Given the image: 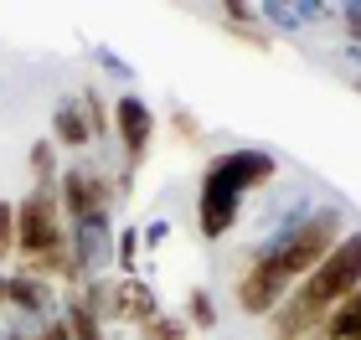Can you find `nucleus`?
<instances>
[{"instance_id": "7ed1b4c3", "label": "nucleus", "mask_w": 361, "mask_h": 340, "mask_svg": "<svg viewBox=\"0 0 361 340\" xmlns=\"http://www.w3.org/2000/svg\"><path fill=\"white\" fill-rule=\"evenodd\" d=\"M109 119H114V134H119V144H124V175H119V191H129L135 170L145 165V155H150V144H155V108L145 103L140 93H119Z\"/></svg>"}, {"instance_id": "0eeeda50", "label": "nucleus", "mask_w": 361, "mask_h": 340, "mask_svg": "<svg viewBox=\"0 0 361 340\" xmlns=\"http://www.w3.org/2000/svg\"><path fill=\"white\" fill-rule=\"evenodd\" d=\"M160 315V299H155V289L145 284V279H119V284H109V310L104 320H119V325H150V320Z\"/></svg>"}, {"instance_id": "a211bd4d", "label": "nucleus", "mask_w": 361, "mask_h": 340, "mask_svg": "<svg viewBox=\"0 0 361 340\" xmlns=\"http://www.w3.org/2000/svg\"><path fill=\"white\" fill-rule=\"evenodd\" d=\"M16 258V201H0V263Z\"/></svg>"}, {"instance_id": "f3484780", "label": "nucleus", "mask_w": 361, "mask_h": 340, "mask_svg": "<svg viewBox=\"0 0 361 340\" xmlns=\"http://www.w3.org/2000/svg\"><path fill=\"white\" fill-rule=\"evenodd\" d=\"M78 103H83V119H88V129H93V139H104V134H109V108H104V99L88 88V93H78Z\"/></svg>"}, {"instance_id": "a878e982", "label": "nucleus", "mask_w": 361, "mask_h": 340, "mask_svg": "<svg viewBox=\"0 0 361 340\" xmlns=\"http://www.w3.org/2000/svg\"><path fill=\"white\" fill-rule=\"evenodd\" d=\"M0 340H26V335H21V330H6V335H0Z\"/></svg>"}, {"instance_id": "412c9836", "label": "nucleus", "mask_w": 361, "mask_h": 340, "mask_svg": "<svg viewBox=\"0 0 361 340\" xmlns=\"http://www.w3.org/2000/svg\"><path fill=\"white\" fill-rule=\"evenodd\" d=\"M341 26L351 31V42L361 46V6H341Z\"/></svg>"}, {"instance_id": "2eb2a0df", "label": "nucleus", "mask_w": 361, "mask_h": 340, "mask_svg": "<svg viewBox=\"0 0 361 340\" xmlns=\"http://www.w3.org/2000/svg\"><path fill=\"white\" fill-rule=\"evenodd\" d=\"M186 320H191L202 335H212V325H217V304H212L207 289H191V294H186Z\"/></svg>"}, {"instance_id": "f8f14e48", "label": "nucleus", "mask_w": 361, "mask_h": 340, "mask_svg": "<svg viewBox=\"0 0 361 340\" xmlns=\"http://www.w3.org/2000/svg\"><path fill=\"white\" fill-rule=\"evenodd\" d=\"M320 335H325V340H356V335H361V289H356V294H346L331 315H325Z\"/></svg>"}, {"instance_id": "20e7f679", "label": "nucleus", "mask_w": 361, "mask_h": 340, "mask_svg": "<svg viewBox=\"0 0 361 340\" xmlns=\"http://www.w3.org/2000/svg\"><path fill=\"white\" fill-rule=\"evenodd\" d=\"M238 217H243V191H233L227 181H217V175L207 170L202 191H196V232L207 242H222L238 227Z\"/></svg>"}, {"instance_id": "b1692460", "label": "nucleus", "mask_w": 361, "mask_h": 340, "mask_svg": "<svg viewBox=\"0 0 361 340\" xmlns=\"http://www.w3.org/2000/svg\"><path fill=\"white\" fill-rule=\"evenodd\" d=\"M289 340H325V335H320V330H310V335H289Z\"/></svg>"}, {"instance_id": "4be33fe9", "label": "nucleus", "mask_w": 361, "mask_h": 340, "mask_svg": "<svg viewBox=\"0 0 361 340\" xmlns=\"http://www.w3.org/2000/svg\"><path fill=\"white\" fill-rule=\"evenodd\" d=\"M31 340H73V335H68V325H62V315H57V320H47V325L31 335Z\"/></svg>"}, {"instance_id": "bb28decb", "label": "nucleus", "mask_w": 361, "mask_h": 340, "mask_svg": "<svg viewBox=\"0 0 361 340\" xmlns=\"http://www.w3.org/2000/svg\"><path fill=\"white\" fill-rule=\"evenodd\" d=\"M351 57H356V68H361V46H356V52H351Z\"/></svg>"}, {"instance_id": "f257e3e1", "label": "nucleus", "mask_w": 361, "mask_h": 340, "mask_svg": "<svg viewBox=\"0 0 361 340\" xmlns=\"http://www.w3.org/2000/svg\"><path fill=\"white\" fill-rule=\"evenodd\" d=\"M346 232L351 227H346V217H341L336 206H320V212L305 206V212H294L279 232H269L264 242H258L253 258L243 263L238 284H233L238 310L253 315V320H269L279 304L289 299V289L300 279H310V268H315Z\"/></svg>"}, {"instance_id": "423d86ee", "label": "nucleus", "mask_w": 361, "mask_h": 340, "mask_svg": "<svg viewBox=\"0 0 361 340\" xmlns=\"http://www.w3.org/2000/svg\"><path fill=\"white\" fill-rule=\"evenodd\" d=\"M207 170L217 175V181H227L233 191H243V196H248V191L269 186L274 175H279V160H274L269 150H227V155L212 160Z\"/></svg>"}, {"instance_id": "9d476101", "label": "nucleus", "mask_w": 361, "mask_h": 340, "mask_svg": "<svg viewBox=\"0 0 361 340\" xmlns=\"http://www.w3.org/2000/svg\"><path fill=\"white\" fill-rule=\"evenodd\" d=\"M325 6H310V0H300V6H289V0H269V6H258V21L274 26V31H300L310 21H325Z\"/></svg>"}, {"instance_id": "4468645a", "label": "nucleus", "mask_w": 361, "mask_h": 340, "mask_svg": "<svg viewBox=\"0 0 361 340\" xmlns=\"http://www.w3.org/2000/svg\"><path fill=\"white\" fill-rule=\"evenodd\" d=\"M114 268H119L124 279H135V268H140V232L135 227L114 232Z\"/></svg>"}, {"instance_id": "6e6552de", "label": "nucleus", "mask_w": 361, "mask_h": 340, "mask_svg": "<svg viewBox=\"0 0 361 340\" xmlns=\"http://www.w3.org/2000/svg\"><path fill=\"white\" fill-rule=\"evenodd\" d=\"M57 304V294H52V284L47 279H37V273H6V310H16V315H47Z\"/></svg>"}, {"instance_id": "5701e85b", "label": "nucleus", "mask_w": 361, "mask_h": 340, "mask_svg": "<svg viewBox=\"0 0 361 340\" xmlns=\"http://www.w3.org/2000/svg\"><path fill=\"white\" fill-rule=\"evenodd\" d=\"M98 62H104V68H109V73H119V77H129V68H124V62H119V57H114V52H104V57H98Z\"/></svg>"}, {"instance_id": "c85d7f7f", "label": "nucleus", "mask_w": 361, "mask_h": 340, "mask_svg": "<svg viewBox=\"0 0 361 340\" xmlns=\"http://www.w3.org/2000/svg\"><path fill=\"white\" fill-rule=\"evenodd\" d=\"M356 340H361V335H356Z\"/></svg>"}, {"instance_id": "cd10ccee", "label": "nucleus", "mask_w": 361, "mask_h": 340, "mask_svg": "<svg viewBox=\"0 0 361 340\" xmlns=\"http://www.w3.org/2000/svg\"><path fill=\"white\" fill-rule=\"evenodd\" d=\"M202 340H207V335H202Z\"/></svg>"}, {"instance_id": "39448f33", "label": "nucleus", "mask_w": 361, "mask_h": 340, "mask_svg": "<svg viewBox=\"0 0 361 340\" xmlns=\"http://www.w3.org/2000/svg\"><path fill=\"white\" fill-rule=\"evenodd\" d=\"M57 201H62V217H68V227L73 222H83V217H98V212H109L114 206V191H109V181L98 170H62V181H57Z\"/></svg>"}, {"instance_id": "393cba45", "label": "nucleus", "mask_w": 361, "mask_h": 340, "mask_svg": "<svg viewBox=\"0 0 361 340\" xmlns=\"http://www.w3.org/2000/svg\"><path fill=\"white\" fill-rule=\"evenodd\" d=\"M0 310H6V273H0Z\"/></svg>"}, {"instance_id": "aec40b11", "label": "nucleus", "mask_w": 361, "mask_h": 340, "mask_svg": "<svg viewBox=\"0 0 361 340\" xmlns=\"http://www.w3.org/2000/svg\"><path fill=\"white\" fill-rule=\"evenodd\" d=\"M166 237H171V227H166V222H150V227L140 232V248H150V253H155V248H160Z\"/></svg>"}, {"instance_id": "1a4fd4ad", "label": "nucleus", "mask_w": 361, "mask_h": 340, "mask_svg": "<svg viewBox=\"0 0 361 340\" xmlns=\"http://www.w3.org/2000/svg\"><path fill=\"white\" fill-rule=\"evenodd\" d=\"M52 144H57V150H83V144H93V129H88L83 103H78V99L52 108Z\"/></svg>"}, {"instance_id": "6ab92c4d", "label": "nucleus", "mask_w": 361, "mask_h": 340, "mask_svg": "<svg viewBox=\"0 0 361 340\" xmlns=\"http://www.w3.org/2000/svg\"><path fill=\"white\" fill-rule=\"evenodd\" d=\"M171 129H176V134L186 139V144H196V139H202V124H196L186 108H176V113H171Z\"/></svg>"}, {"instance_id": "dca6fc26", "label": "nucleus", "mask_w": 361, "mask_h": 340, "mask_svg": "<svg viewBox=\"0 0 361 340\" xmlns=\"http://www.w3.org/2000/svg\"><path fill=\"white\" fill-rule=\"evenodd\" d=\"M140 340H191L186 335V320H171V315H155L150 325H140Z\"/></svg>"}, {"instance_id": "ddd939ff", "label": "nucleus", "mask_w": 361, "mask_h": 340, "mask_svg": "<svg viewBox=\"0 0 361 340\" xmlns=\"http://www.w3.org/2000/svg\"><path fill=\"white\" fill-rule=\"evenodd\" d=\"M26 170H31V186H57V181H62L57 144H52V139H37V144L26 150Z\"/></svg>"}, {"instance_id": "f03ea898", "label": "nucleus", "mask_w": 361, "mask_h": 340, "mask_svg": "<svg viewBox=\"0 0 361 340\" xmlns=\"http://www.w3.org/2000/svg\"><path fill=\"white\" fill-rule=\"evenodd\" d=\"M356 289H361V227L341 237L336 248L325 253L315 268H310V279L294 284L289 299L264 320V325H269V340H289V335L320 330L325 315H331L346 294H356Z\"/></svg>"}, {"instance_id": "9b49d317", "label": "nucleus", "mask_w": 361, "mask_h": 340, "mask_svg": "<svg viewBox=\"0 0 361 340\" xmlns=\"http://www.w3.org/2000/svg\"><path fill=\"white\" fill-rule=\"evenodd\" d=\"M62 325H68V335H73V340H109V335H104V315H98L93 304H88L83 294H78V289L68 294V310H62Z\"/></svg>"}]
</instances>
